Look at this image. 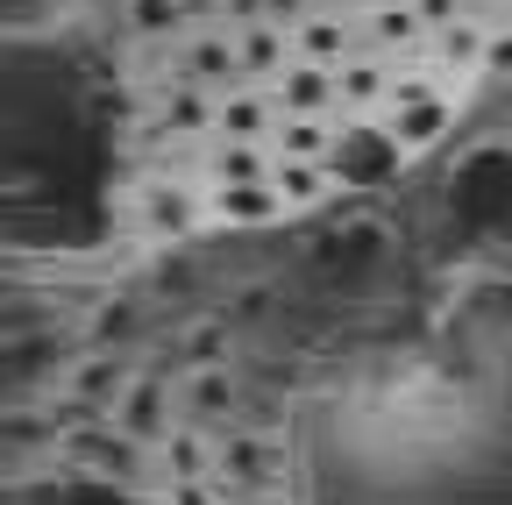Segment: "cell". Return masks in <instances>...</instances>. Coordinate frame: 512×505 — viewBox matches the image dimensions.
I'll return each instance as SVG.
<instances>
[{"label":"cell","mask_w":512,"mask_h":505,"mask_svg":"<svg viewBox=\"0 0 512 505\" xmlns=\"http://www.w3.org/2000/svg\"><path fill=\"white\" fill-rule=\"evenodd\" d=\"M57 449H64V463L86 470L93 484H143L150 477V456H143L150 441H136L128 427H107V420H86L79 434H64Z\"/></svg>","instance_id":"6da1fadb"},{"label":"cell","mask_w":512,"mask_h":505,"mask_svg":"<svg viewBox=\"0 0 512 505\" xmlns=\"http://www.w3.org/2000/svg\"><path fill=\"white\" fill-rule=\"evenodd\" d=\"M128 377H136V363H128V349H86L72 370H64V392H57V413L64 420H100L121 406Z\"/></svg>","instance_id":"7a4b0ae2"},{"label":"cell","mask_w":512,"mask_h":505,"mask_svg":"<svg viewBox=\"0 0 512 505\" xmlns=\"http://www.w3.org/2000/svg\"><path fill=\"white\" fill-rule=\"evenodd\" d=\"M399 157H406V143L392 136V121H356L349 136H335V150H328V164H335V178L342 185H384L399 171Z\"/></svg>","instance_id":"3957f363"},{"label":"cell","mask_w":512,"mask_h":505,"mask_svg":"<svg viewBox=\"0 0 512 505\" xmlns=\"http://www.w3.org/2000/svg\"><path fill=\"white\" fill-rule=\"evenodd\" d=\"M178 413L192 427H228L242 413V377L228 363H200V370H185L178 377Z\"/></svg>","instance_id":"277c9868"},{"label":"cell","mask_w":512,"mask_h":505,"mask_svg":"<svg viewBox=\"0 0 512 505\" xmlns=\"http://www.w3.org/2000/svg\"><path fill=\"white\" fill-rule=\"evenodd\" d=\"M271 100L292 107V114H328L342 100V79H335V65H320V57H292V65L271 79Z\"/></svg>","instance_id":"5b68a950"},{"label":"cell","mask_w":512,"mask_h":505,"mask_svg":"<svg viewBox=\"0 0 512 505\" xmlns=\"http://www.w3.org/2000/svg\"><path fill=\"white\" fill-rule=\"evenodd\" d=\"M235 50H242V79H256V86H271L285 65H292V29L285 22H271V15H256V22H235Z\"/></svg>","instance_id":"8992f818"},{"label":"cell","mask_w":512,"mask_h":505,"mask_svg":"<svg viewBox=\"0 0 512 505\" xmlns=\"http://www.w3.org/2000/svg\"><path fill=\"white\" fill-rule=\"evenodd\" d=\"M271 129H278V100H271V86H264V93H256L249 79L221 86V114H214V136H242V143H271Z\"/></svg>","instance_id":"52a82bcc"},{"label":"cell","mask_w":512,"mask_h":505,"mask_svg":"<svg viewBox=\"0 0 512 505\" xmlns=\"http://www.w3.org/2000/svg\"><path fill=\"white\" fill-rule=\"evenodd\" d=\"M214 221H228V228H271L278 214H292L285 207V193L271 178H235V185H214Z\"/></svg>","instance_id":"ba28073f"},{"label":"cell","mask_w":512,"mask_h":505,"mask_svg":"<svg viewBox=\"0 0 512 505\" xmlns=\"http://www.w3.org/2000/svg\"><path fill=\"white\" fill-rule=\"evenodd\" d=\"M271 441L264 434H249V427H235L228 420V434L214 441V477H228V484H242V498H256L264 491V477H271Z\"/></svg>","instance_id":"9c48e42d"},{"label":"cell","mask_w":512,"mask_h":505,"mask_svg":"<svg viewBox=\"0 0 512 505\" xmlns=\"http://www.w3.org/2000/svg\"><path fill=\"white\" fill-rule=\"evenodd\" d=\"M157 470H164V484H192V477H214V441H207V427H164L157 441Z\"/></svg>","instance_id":"30bf717a"},{"label":"cell","mask_w":512,"mask_h":505,"mask_svg":"<svg viewBox=\"0 0 512 505\" xmlns=\"http://www.w3.org/2000/svg\"><path fill=\"white\" fill-rule=\"evenodd\" d=\"M164 413H171L164 370H136V377H128V392H121V406H114V420L136 434V441H157L164 434Z\"/></svg>","instance_id":"8fae6325"},{"label":"cell","mask_w":512,"mask_h":505,"mask_svg":"<svg viewBox=\"0 0 512 505\" xmlns=\"http://www.w3.org/2000/svg\"><path fill=\"white\" fill-rule=\"evenodd\" d=\"M271 185L285 193V207H292V214H306V207L328 200L342 178H335V164H328V157H278V164H271Z\"/></svg>","instance_id":"7c38bea8"},{"label":"cell","mask_w":512,"mask_h":505,"mask_svg":"<svg viewBox=\"0 0 512 505\" xmlns=\"http://www.w3.org/2000/svg\"><path fill=\"white\" fill-rule=\"evenodd\" d=\"M392 136L406 143V157L413 150H427V143H441L448 136V100L427 86V93H406V100H392Z\"/></svg>","instance_id":"4fadbf2b"},{"label":"cell","mask_w":512,"mask_h":505,"mask_svg":"<svg viewBox=\"0 0 512 505\" xmlns=\"http://www.w3.org/2000/svg\"><path fill=\"white\" fill-rule=\"evenodd\" d=\"M185 79H200V86H235V79H242L235 29H221V36H192V43H185Z\"/></svg>","instance_id":"5bb4252c"},{"label":"cell","mask_w":512,"mask_h":505,"mask_svg":"<svg viewBox=\"0 0 512 505\" xmlns=\"http://www.w3.org/2000/svg\"><path fill=\"white\" fill-rule=\"evenodd\" d=\"M356 36L363 29H349L342 15H306L299 29H292V43H299V57H320V65H349V50H356Z\"/></svg>","instance_id":"9a60e30c"},{"label":"cell","mask_w":512,"mask_h":505,"mask_svg":"<svg viewBox=\"0 0 512 505\" xmlns=\"http://www.w3.org/2000/svg\"><path fill=\"white\" fill-rule=\"evenodd\" d=\"M214 114H221V86H200V79H192L185 93L164 100V121H157V129H164V136H200V129H214Z\"/></svg>","instance_id":"2e32d148"},{"label":"cell","mask_w":512,"mask_h":505,"mask_svg":"<svg viewBox=\"0 0 512 505\" xmlns=\"http://www.w3.org/2000/svg\"><path fill=\"white\" fill-rule=\"evenodd\" d=\"M271 150H278V157H328L335 136H328V121H320V114H292V107H278Z\"/></svg>","instance_id":"e0dca14e"},{"label":"cell","mask_w":512,"mask_h":505,"mask_svg":"<svg viewBox=\"0 0 512 505\" xmlns=\"http://www.w3.org/2000/svg\"><path fill=\"white\" fill-rule=\"evenodd\" d=\"M271 164H278V150H271V143H242V136H221V150L207 157L214 185H235V178H271Z\"/></svg>","instance_id":"ac0fdd59"},{"label":"cell","mask_w":512,"mask_h":505,"mask_svg":"<svg viewBox=\"0 0 512 505\" xmlns=\"http://www.w3.org/2000/svg\"><path fill=\"white\" fill-rule=\"evenodd\" d=\"M143 342V313L128 306V299H107L100 313H93V335H86V349H136Z\"/></svg>","instance_id":"d6986e66"},{"label":"cell","mask_w":512,"mask_h":505,"mask_svg":"<svg viewBox=\"0 0 512 505\" xmlns=\"http://www.w3.org/2000/svg\"><path fill=\"white\" fill-rule=\"evenodd\" d=\"M143 221H150L157 235H185L192 221H200V200H192L185 185H157V193L143 200Z\"/></svg>","instance_id":"ffe728a7"},{"label":"cell","mask_w":512,"mask_h":505,"mask_svg":"<svg viewBox=\"0 0 512 505\" xmlns=\"http://www.w3.org/2000/svg\"><path fill=\"white\" fill-rule=\"evenodd\" d=\"M484 50H491V29H477V22H441V65H484Z\"/></svg>","instance_id":"44dd1931"},{"label":"cell","mask_w":512,"mask_h":505,"mask_svg":"<svg viewBox=\"0 0 512 505\" xmlns=\"http://www.w3.org/2000/svg\"><path fill=\"white\" fill-rule=\"evenodd\" d=\"M427 29V15L413 8V0H406V8H377V15H363V43H413Z\"/></svg>","instance_id":"7402d4cb"},{"label":"cell","mask_w":512,"mask_h":505,"mask_svg":"<svg viewBox=\"0 0 512 505\" xmlns=\"http://www.w3.org/2000/svg\"><path fill=\"white\" fill-rule=\"evenodd\" d=\"M335 79H342V107H370L377 93H392L384 65H370V57H349V65H335Z\"/></svg>","instance_id":"603a6c76"},{"label":"cell","mask_w":512,"mask_h":505,"mask_svg":"<svg viewBox=\"0 0 512 505\" xmlns=\"http://www.w3.org/2000/svg\"><path fill=\"white\" fill-rule=\"evenodd\" d=\"M228 335H235V321H200V328L185 335L178 363H185V370H200V363H221V356H228Z\"/></svg>","instance_id":"cb8c5ba5"},{"label":"cell","mask_w":512,"mask_h":505,"mask_svg":"<svg viewBox=\"0 0 512 505\" xmlns=\"http://www.w3.org/2000/svg\"><path fill=\"white\" fill-rule=\"evenodd\" d=\"M185 0H128V29L136 36H178Z\"/></svg>","instance_id":"d4e9b609"},{"label":"cell","mask_w":512,"mask_h":505,"mask_svg":"<svg viewBox=\"0 0 512 505\" xmlns=\"http://www.w3.org/2000/svg\"><path fill=\"white\" fill-rule=\"evenodd\" d=\"M271 306H278V292H271V285H249V292H235V306H228V321H235V328H256V321H264Z\"/></svg>","instance_id":"484cf974"},{"label":"cell","mask_w":512,"mask_h":505,"mask_svg":"<svg viewBox=\"0 0 512 505\" xmlns=\"http://www.w3.org/2000/svg\"><path fill=\"white\" fill-rule=\"evenodd\" d=\"M150 285H157V299H192V285H200V271L171 257V264H157V278H150Z\"/></svg>","instance_id":"4316f807"},{"label":"cell","mask_w":512,"mask_h":505,"mask_svg":"<svg viewBox=\"0 0 512 505\" xmlns=\"http://www.w3.org/2000/svg\"><path fill=\"white\" fill-rule=\"evenodd\" d=\"M484 72H491V79H512V29H498V36H491V50H484Z\"/></svg>","instance_id":"83f0119b"},{"label":"cell","mask_w":512,"mask_h":505,"mask_svg":"<svg viewBox=\"0 0 512 505\" xmlns=\"http://www.w3.org/2000/svg\"><path fill=\"white\" fill-rule=\"evenodd\" d=\"M221 15L228 22H256V15H271V0H221Z\"/></svg>","instance_id":"f1b7e54d"},{"label":"cell","mask_w":512,"mask_h":505,"mask_svg":"<svg viewBox=\"0 0 512 505\" xmlns=\"http://www.w3.org/2000/svg\"><path fill=\"white\" fill-rule=\"evenodd\" d=\"M413 8H420L427 22H456V0H413Z\"/></svg>","instance_id":"f546056e"},{"label":"cell","mask_w":512,"mask_h":505,"mask_svg":"<svg viewBox=\"0 0 512 505\" xmlns=\"http://www.w3.org/2000/svg\"><path fill=\"white\" fill-rule=\"evenodd\" d=\"M221 8V0H185V15H214Z\"/></svg>","instance_id":"4dcf8cb0"},{"label":"cell","mask_w":512,"mask_h":505,"mask_svg":"<svg viewBox=\"0 0 512 505\" xmlns=\"http://www.w3.org/2000/svg\"><path fill=\"white\" fill-rule=\"evenodd\" d=\"M505 86H512V79H505ZM505 107H512V93H505Z\"/></svg>","instance_id":"1f68e13d"}]
</instances>
